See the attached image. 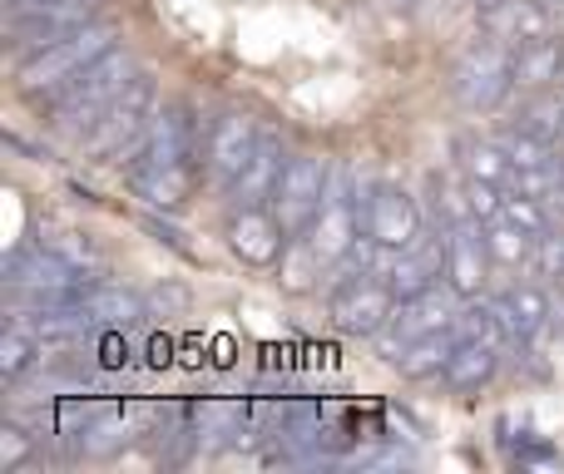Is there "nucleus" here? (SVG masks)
<instances>
[{
    "mask_svg": "<svg viewBox=\"0 0 564 474\" xmlns=\"http://www.w3.org/2000/svg\"><path fill=\"white\" fill-rule=\"evenodd\" d=\"M204 144H208V129L194 119V109L164 104L154 114V124H149L144 144L129 158V188H134L144 203L164 208V213L184 208L198 184V168H208Z\"/></svg>",
    "mask_w": 564,
    "mask_h": 474,
    "instance_id": "1",
    "label": "nucleus"
},
{
    "mask_svg": "<svg viewBox=\"0 0 564 474\" xmlns=\"http://www.w3.org/2000/svg\"><path fill=\"white\" fill-rule=\"evenodd\" d=\"M139 75V65H134V55L129 49H109V55H99L95 65L85 69V75H75L59 95H50L45 99V114H50V129L55 134H65V139H85L89 134V124H95L99 114H105L109 104H115L119 95L129 89V79Z\"/></svg>",
    "mask_w": 564,
    "mask_h": 474,
    "instance_id": "2",
    "label": "nucleus"
},
{
    "mask_svg": "<svg viewBox=\"0 0 564 474\" xmlns=\"http://www.w3.org/2000/svg\"><path fill=\"white\" fill-rule=\"evenodd\" d=\"M109 49H115V30L99 25V20H89V25L69 30V35H59V40H50V45L35 49V55H20L15 89L25 99H35V104H45L50 95H59L69 79L85 75V69L95 65L99 55H109Z\"/></svg>",
    "mask_w": 564,
    "mask_h": 474,
    "instance_id": "3",
    "label": "nucleus"
},
{
    "mask_svg": "<svg viewBox=\"0 0 564 474\" xmlns=\"http://www.w3.org/2000/svg\"><path fill=\"white\" fill-rule=\"evenodd\" d=\"M154 104H159V85H154L149 69H139V75L129 79L124 95L89 124L85 139H79L85 158H99V164H129L134 148L144 144L149 124H154Z\"/></svg>",
    "mask_w": 564,
    "mask_h": 474,
    "instance_id": "4",
    "label": "nucleus"
},
{
    "mask_svg": "<svg viewBox=\"0 0 564 474\" xmlns=\"http://www.w3.org/2000/svg\"><path fill=\"white\" fill-rule=\"evenodd\" d=\"M516 89V49L500 45L496 35H476L460 49L456 69H451V95L470 114H490L500 109Z\"/></svg>",
    "mask_w": 564,
    "mask_h": 474,
    "instance_id": "5",
    "label": "nucleus"
},
{
    "mask_svg": "<svg viewBox=\"0 0 564 474\" xmlns=\"http://www.w3.org/2000/svg\"><path fill=\"white\" fill-rule=\"evenodd\" d=\"M460 307H466V297H460L451 282H436V287L416 291V297H401L391 321L377 331V356L387 361V366H397V361L406 356V346H416L421 337L456 327Z\"/></svg>",
    "mask_w": 564,
    "mask_h": 474,
    "instance_id": "6",
    "label": "nucleus"
},
{
    "mask_svg": "<svg viewBox=\"0 0 564 474\" xmlns=\"http://www.w3.org/2000/svg\"><path fill=\"white\" fill-rule=\"evenodd\" d=\"M327 188H332V164L317 154H292L288 168H282L278 188H273V218L282 223V233L292 238H307L312 223L322 218V203H327Z\"/></svg>",
    "mask_w": 564,
    "mask_h": 474,
    "instance_id": "7",
    "label": "nucleus"
},
{
    "mask_svg": "<svg viewBox=\"0 0 564 474\" xmlns=\"http://www.w3.org/2000/svg\"><path fill=\"white\" fill-rule=\"evenodd\" d=\"M105 0H10L6 5V45L15 55H35L50 40L89 25Z\"/></svg>",
    "mask_w": 564,
    "mask_h": 474,
    "instance_id": "8",
    "label": "nucleus"
},
{
    "mask_svg": "<svg viewBox=\"0 0 564 474\" xmlns=\"http://www.w3.org/2000/svg\"><path fill=\"white\" fill-rule=\"evenodd\" d=\"M397 311V291L381 272H357V277H337L327 297V317L341 337L357 341H377V331L391 321Z\"/></svg>",
    "mask_w": 564,
    "mask_h": 474,
    "instance_id": "9",
    "label": "nucleus"
},
{
    "mask_svg": "<svg viewBox=\"0 0 564 474\" xmlns=\"http://www.w3.org/2000/svg\"><path fill=\"white\" fill-rule=\"evenodd\" d=\"M361 233L381 252H401L426 233L421 203L391 178H361Z\"/></svg>",
    "mask_w": 564,
    "mask_h": 474,
    "instance_id": "10",
    "label": "nucleus"
},
{
    "mask_svg": "<svg viewBox=\"0 0 564 474\" xmlns=\"http://www.w3.org/2000/svg\"><path fill=\"white\" fill-rule=\"evenodd\" d=\"M258 144H263V129H258V119H248L243 109H228V114H218L214 124H208V144H204L208 178H214V184L228 194V188L243 178V168L253 164Z\"/></svg>",
    "mask_w": 564,
    "mask_h": 474,
    "instance_id": "11",
    "label": "nucleus"
},
{
    "mask_svg": "<svg viewBox=\"0 0 564 474\" xmlns=\"http://www.w3.org/2000/svg\"><path fill=\"white\" fill-rule=\"evenodd\" d=\"M381 277L391 282V291L401 297H416V291L436 287L441 277H446V228H436V233H421L411 247L401 252H387L381 257Z\"/></svg>",
    "mask_w": 564,
    "mask_h": 474,
    "instance_id": "12",
    "label": "nucleus"
},
{
    "mask_svg": "<svg viewBox=\"0 0 564 474\" xmlns=\"http://www.w3.org/2000/svg\"><path fill=\"white\" fill-rule=\"evenodd\" d=\"M476 10H480V30L510 49H525L535 40L555 35V15L545 10V0H476Z\"/></svg>",
    "mask_w": 564,
    "mask_h": 474,
    "instance_id": "13",
    "label": "nucleus"
},
{
    "mask_svg": "<svg viewBox=\"0 0 564 474\" xmlns=\"http://www.w3.org/2000/svg\"><path fill=\"white\" fill-rule=\"evenodd\" d=\"M490 242H486V223L466 218V223L446 228V282L460 291V297H480L490 277Z\"/></svg>",
    "mask_w": 564,
    "mask_h": 474,
    "instance_id": "14",
    "label": "nucleus"
},
{
    "mask_svg": "<svg viewBox=\"0 0 564 474\" xmlns=\"http://www.w3.org/2000/svg\"><path fill=\"white\" fill-rule=\"evenodd\" d=\"M228 247L248 262V267H273V262L288 252V233L273 218V208H238L234 223H228Z\"/></svg>",
    "mask_w": 564,
    "mask_h": 474,
    "instance_id": "15",
    "label": "nucleus"
},
{
    "mask_svg": "<svg viewBox=\"0 0 564 474\" xmlns=\"http://www.w3.org/2000/svg\"><path fill=\"white\" fill-rule=\"evenodd\" d=\"M288 158H292V154H282V139L263 129V144H258L253 164H248V168H243V178H238V184L228 188L234 208H263V203H273V188H278L282 168H288Z\"/></svg>",
    "mask_w": 564,
    "mask_h": 474,
    "instance_id": "16",
    "label": "nucleus"
},
{
    "mask_svg": "<svg viewBox=\"0 0 564 474\" xmlns=\"http://www.w3.org/2000/svg\"><path fill=\"white\" fill-rule=\"evenodd\" d=\"M79 311L95 321V331H129L144 321V297L129 287H105V282H95V287L85 291V301H79Z\"/></svg>",
    "mask_w": 564,
    "mask_h": 474,
    "instance_id": "17",
    "label": "nucleus"
},
{
    "mask_svg": "<svg viewBox=\"0 0 564 474\" xmlns=\"http://www.w3.org/2000/svg\"><path fill=\"white\" fill-rule=\"evenodd\" d=\"M496 311H500V321H506L510 341H535L540 331H545V321L555 317L550 297L540 287H506L496 297Z\"/></svg>",
    "mask_w": 564,
    "mask_h": 474,
    "instance_id": "18",
    "label": "nucleus"
},
{
    "mask_svg": "<svg viewBox=\"0 0 564 474\" xmlns=\"http://www.w3.org/2000/svg\"><path fill=\"white\" fill-rule=\"evenodd\" d=\"M496 371H500V346H490V341H460L451 366L441 371V381H446L456 396H476L480 386L496 381Z\"/></svg>",
    "mask_w": 564,
    "mask_h": 474,
    "instance_id": "19",
    "label": "nucleus"
},
{
    "mask_svg": "<svg viewBox=\"0 0 564 474\" xmlns=\"http://www.w3.org/2000/svg\"><path fill=\"white\" fill-rule=\"evenodd\" d=\"M560 79H564V40L545 35L535 45L516 49V89L540 95V89H555Z\"/></svg>",
    "mask_w": 564,
    "mask_h": 474,
    "instance_id": "20",
    "label": "nucleus"
},
{
    "mask_svg": "<svg viewBox=\"0 0 564 474\" xmlns=\"http://www.w3.org/2000/svg\"><path fill=\"white\" fill-rule=\"evenodd\" d=\"M40 361H45V341H40L20 317H10V327L0 331V376L15 386V381H25Z\"/></svg>",
    "mask_w": 564,
    "mask_h": 474,
    "instance_id": "21",
    "label": "nucleus"
},
{
    "mask_svg": "<svg viewBox=\"0 0 564 474\" xmlns=\"http://www.w3.org/2000/svg\"><path fill=\"white\" fill-rule=\"evenodd\" d=\"M456 346H460V337H456V327H446V331H431V337H421L416 346H406V356L397 361V371L406 381H431V376H441V371L451 366V356H456Z\"/></svg>",
    "mask_w": 564,
    "mask_h": 474,
    "instance_id": "22",
    "label": "nucleus"
},
{
    "mask_svg": "<svg viewBox=\"0 0 564 474\" xmlns=\"http://www.w3.org/2000/svg\"><path fill=\"white\" fill-rule=\"evenodd\" d=\"M460 168H466V178H486V184L506 188V194L516 184V164H510L500 139H466L460 144Z\"/></svg>",
    "mask_w": 564,
    "mask_h": 474,
    "instance_id": "23",
    "label": "nucleus"
},
{
    "mask_svg": "<svg viewBox=\"0 0 564 474\" xmlns=\"http://www.w3.org/2000/svg\"><path fill=\"white\" fill-rule=\"evenodd\" d=\"M525 134L545 139V144L564 148V89H540V95H530L525 104H520V119H516Z\"/></svg>",
    "mask_w": 564,
    "mask_h": 474,
    "instance_id": "24",
    "label": "nucleus"
},
{
    "mask_svg": "<svg viewBox=\"0 0 564 474\" xmlns=\"http://www.w3.org/2000/svg\"><path fill=\"white\" fill-rule=\"evenodd\" d=\"M486 242H490V257H496V267H525L530 257H535L540 238L525 233L520 223H510L506 213L496 218V223H486Z\"/></svg>",
    "mask_w": 564,
    "mask_h": 474,
    "instance_id": "25",
    "label": "nucleus"
},
{
    "mask_svg": "<svg viewBox=\"0 0 564 474\" xmlns=\"http://www.w3.org/2000/svg\"><path fill=\"white\" fill-rule=\"evenodd\" d=\"M456 337L460 341H490V346H500V341H510V331H506V321H500L496 301L466 297V307H460V317H456Z\"/></svg>",
    "mask_w": 564,
    "mask_h": 474,
    "instance_id": "26",
    "label": "nucleus"
},
{
    "mask_svg": "<svg viewBox=\"0 0 564 474\" xmlns=\"http://www.w3.org/2000/svg\"><path fill=\"white\" fill-rule=\"evenodd\" d=\"M30 460H35V436L25 426H15V420H6V430H0V470L20 474Z\"/></svg>",
    "mask_w": 564,
    "mask_h": 474,
    "instance_id": "27",
    "label": "nucleus"
},
{
    "mask_svg": "<svg viewBox=\"0 0 564 474\" xmlns=\"http://www.w3.org/2000/svg\"><path fill=\"white\" fill-rule=\"evenodd\" d=\"M545 208H550V203H540V198L506 194V218H510V223H520L525 233H535V238L550 233V213H545Z\"/></svg>",
    "mask_w": 564,
    "mask_h": 474,
    "instance_id": "28",
    "label": "nucleus"
},
{
    "mask_svg": "<svg viewBox=\"0 0 564 474\" xmlns=\"http://www.w3.org/2000/svg\"><path fill=\"white\" fill-rule=\"evenodd\" d=\"M466 198H470L476 223H496V218L506 213V188L486 184V178H466Z\"/></svg>",
    "mask_w": 564,
    "mask_h": 474,
    "instance_id": "29",
    "label": "nucleus"
},
{
    "mask_svg": "<svg viewBox=\"0 0 564 474\" xmlns=\"http://www.w3.org/2000/svg\"><path fill=\"white\" fill-rule=\"evenodd\" d=\"M535 262H540V272H545V277L564 282V233H545V238H540Z\"/></svg>",
    "mask_w": 564,
    "mask_h": 474,
    "instance_id": "30",
    "label": "nucleus"
},
{
    "mask_svg": "<svg viewBox=\"0 0 564 474\" xmlns=\"http://www.w3.org/2000/svg\"><path fill=\"white\" fill-rule=\"evenodd\" d=\"M357 465L361 470H371V465H411V450H377V455H357Z\"/></svg>",
    "mask_w": 564,
    "mask_h": 474,
    "instance_id": "31",
    "label": "nucleus"
},
{
    "mask_svg": "<svg viewBox=\"0 0 564 474\" xmlns=\"http://www.w3.org/2000/svg\"><path fill=\"white\" fill-rule=\"evenodd\" d=\"M545 10H550V15H555V25L564 30V0H545Z\"/></svg>",
    "mask_w": 564,
    "mask_h": 474,
    "instance_id": "32",
    "label": "nucleus"
},
{
    "mask_svg": "<svg viewBox=\"0 0 564 474\" xmlns=\"http://www.w3.org/2000/svg\"><path fill=\"white\" fill-rule=\"evenodd\" d=\"M560 89H564V79H560Z\"/></svg>",
    "mask_w": 564,
    "mask_h": 474,
    "instance_id": "33",
    "label": "nucleus"
}]
</instances>
